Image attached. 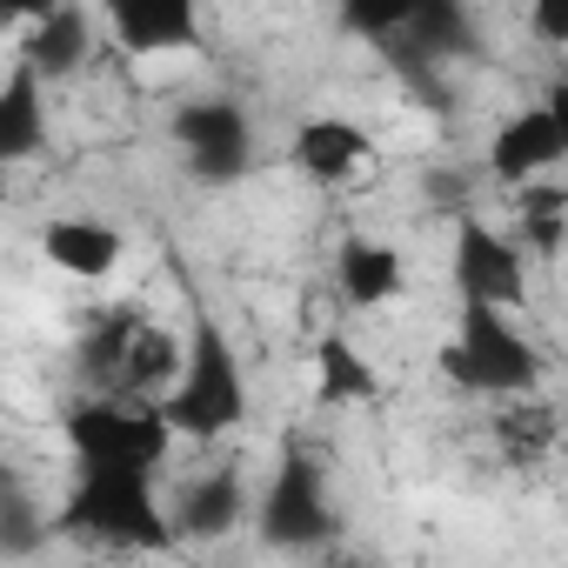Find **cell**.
I'll return each mask as SVG.
<instances>
[{
    "mask_svg": "<svg viewBox=\"0 0 568 568\" xmlns=\"http://www.w3.org/2000/svg\"><path fill=\"white\" fill-rule=\"evenodd\" d=\"M335 281H342L348 308H388V302L402 295L408 267H402V254H395L388 241H375V234H348V241L335 247Z\"/></svg>",
    "mask_w": 568,
    "mask_h": 568,
    "instance_id": "9a60e30c",
    "label": "cell"
},
{
    "mask_svg": "<svg viewBox=\"0 0 568 568\" xmlns=\"http://www.w3.org/2000/svg\"><path fill=\"white\" fill-rule=\"evenodd\" d=\"M41 541H48V521L34 508V488H21L0 468V555H34Z\"/></svg>",
    "mask_w": 568,
    "mask_h": 568,
    "instance_id": "44dd1931",
    "label": "cell"
},
{
    "mask_svg": "<svg viewBox=\"0 0 568 568\" xmlns=\"http://www.w3.org/2000/svg\"><path fill=\"white\" fill-rule=\"evenodd\" d=\"M41 254L74 274V281H108L128 254V234L114 221H88V214H68V221H48L41 227Z\"/></svg>",
    "mask_w": 568,
    "mask_h": 568,
    "instance_id": "7c38bea8",
    "label": "cell"
},
{
    "mask_svg": "<svg viewBox=\"0 0 568 568\" xmlns=\"http://www.w3.org/2000/svg\"><path fill=\"white\" fill-rule=\"evenodd\" d=\"M61 528L88 535L101 548H141V555L174 548V521H168L148 468H81V481L61 508Z\"/></svg>",
    "mask_w": 568,
    "mask_h": 568,
    "instance_id": "3957f363",
    "label": "cell"
},
{
    "mask_svg": "<svg viewBox=\"0 0 568 568\" xmlns=\"http://www.w3.org/2000/svg\"><path fill=\"white\" fill-rule=\"evenodd\" d=\"M101 28L121 54H181L201 41V0H101Z\"/></svg>",
    "mask_w": 568,
    "mask_h": 568,
    "instance_id": "9c48e42d",
    "label": "cell"
},
{
    "mask_svg": "<svg viewBox=\"0 0 568 568\" xmlns=\"http://www.w3.org/2000/svg\"><path fill=\"white\" fill-rule=\"evenodd\" d=\"M375 395H382L375 362L348 335H322L315 342V408H368Z\"/></svg>",
    "mask_w": 568,
    "mask_h": 568,
    "instance_id": "ac0fdd59",
    "label": "cell"
},
{
    "mask_svg": "<svg viewBox=\"0 0 568 568\" xmlns=\"http://www.w3.org/2000/svg\"><path fill=\"white\" fill-rule=\"evenodd\" d=\"M174 141H181L187 174L207 187H227L254 168V121L241 101H187L174 114Z\"/></svg>",
    "mask_w": 568,
    "mask_h": 568,
    "instance_id": "8992f818",
    "label": "cell"
},
{
    "mask_svg": "<svg viewBox=\"0 0 568 568\" xmlns=\"http://www.w3.org/2000/svg\"><path fill=\"white\" fill-rule=\"evenodd\" d=\"M154 408L174 428V442H221L247 422V375H241V355L214 315L194 322V335L181 348V375L161 388Z\"/></svg>",
    "mask_w": 568,
    "mask_h": 568,
    "instance_id": "6da1fadb",
    "label": "cell"
},
{
    "mask_svg": "<svg viewBox=\"0 0 568 568\" xmlns=\"http://www.w3.org/2000/svg\"><path fill=\"white\" fill-rule=\"evenodd\" d=\"M408 8H415V0H342V21L362 41H388V34H402Z\"/></svg>",
    "mask_w": 568,
    "mask_h": 568,
    "instance_id": "603a6c76",
    "label": "cell"
},
{
    "mask_svg": "<svg viewBox=\"0 0 568 568\" xmlns=\"http://www.w3.org/2000/svg\"><path fill=\"white\" fill-rule=\"evenodd\" d=\"M455 288L462 302H495V308H521L528 302V261H521V241L462 214L455 227Z\"/></svg>",
    "mask_w": 568,
    "mask_h": 568,
    "instance_id": "ba28073f",
    "label": "cell"
},
{
    "mask_svg": "<svg viewBox=\"0 0 568 568\" xmlns=\"http://www.w3.org/2000/svg\"><path fill=\"white\" fill-rule=\"evenodd\" d=\"M88 48H94V34H88V14L81 8H68V0H54V8L21 34V68H34L41 81H68V74H81V61H88Z\"/></svg>",
    "mask_w": 568,
    "mask_h": 568,
    "instance_id": "2e32d148",
    "label": "cell"
},
{
    "mask_svg": "<svg viewBox=\"0 0 568 568\" xmlns=\"http://www.w3.org/2000/svg\"><path fill=\"white\" fill-rule=\"evenodd\" d=\"M181 335L174 328H161V322H134V335H128V348H121V368H114V382H108V395H121V402H161V388L181 375Z\"/></svg>",
    "mask_w": 568,
    "mask_h": 568,
    "instance_id": "4fadbf2b",
    "label": "cell"
},
{
    "mask_svg": "<svg viewBox=\"0 0 568 568\" xmlns=\"http://www.w3.org/2000/svg\"><path fill=\"white\" fill-rule=\"evenodd\" d=\"M561 234H568V187L548 181V174L521 181V187H515V241L548 261V254L561 247Z\"/></svg>",
    "mask_w": 568,
    "mask_h": 568,
    "instance_id": "d6986e66",
    "label": "cell"
},
{
    "mask_svg": "<svg viewBox=\"0 0 568 568\" xmlns=\"http://www.w3.org/2000/svg\"><path fill=\"white\" fill-rule=\"evenodd\" d=\"M561 154H568V88L555 81L548 101H535V108H521V114H508V121L495 128V141H488V174H495L501 187H521V181H535V174H555Z\"/></svg>",
    "mask_w": 568,
    "mask_h": 568,
    "instance_id": "52a82bcc",
    "label": "cell"
},
{
    "mask_svg": "<svg viewBox=\"0 0 568 568\" xmlns=\"http://www.w3.org/2000/svg\"><path fill=\"white\" fill-rule=\"evenodd\" d=\"M41 154H48V81L14 61L0 81V168H21Z\"/></svg>",
    "mask_w": 568,
    "mask_h": 568,
    "instance_id": "8fae6325",
    "label": "cell"
},
{
    "mask_svg": "<svg viewBox=\"0 0 568 568\" xmlns=\"http://www.w3.org/2000/svg\"><path fill=\"white\" fill-rule=\"evenodd\" d=\"M61 442L81 468H161L174 455V428L161 422L154 402H121V395H88L61 415Z\"/></svg>",
    "mask_w": 568,
    "mask_h": 568,
    "instance_id": "277c9868",
    "label": "cell"
},
{
    "mask_svg": "<svg viewBox=\"0 0 568 568\" xmlns=\"http://www.w3.org/2000/svg\"><path fill=\"white\" fill-rule=\"evenodd\" d=\"M241 515H247L241 468H207V475H194V481L174 495V508H168L174 541H221V535L241 528Z\"/></svg>",
    "mask_w": 568,
    "mask_h": 568,
    "instance_id": "30bf717a",
    "label": "cell"
},
{
    "mask_svg": "<svg viewBox=\"0 0 568 568\" xmlns=\"http://www.w3.org/2000/svg\"><path fill=\"white\" fill-rule=\"evenodd\" d=\"M435 368L468 388V395H495V402H515V395H541V355L535 342L508 322V308L495 302H462V322L455 335L442 342Z\"/></svg>",
    "mask_w": 568,
    "mask_h": 568,
    "instance_id": "7a4b0ae2",
    "label": "cell"
},
{
    "mask_svg": "<svg viewBox=\"0 0 568 568\" xmlns=\"http://www.w3.org/2000/svg\"><path fill=\"white\" fill-rule=\"evenodd\" d=\"M528 28H535L541 48H561V41H568V0H535V8H528Z\"/></svg>",
    "mask_w": 568,
    "mask_h": 568,
    "instance_id": "cb8c5ba5",
    "label": "cell"
},
{
    "mask_svg": "<svg viewBox=\"0 0 568 568\" xmlns=\"http://www.w3.org/2000/svg\"><path fill=\"white\" fill-rule=\"evenodd\" d=\"M54 0H0V28H34Z\"/></svg>",
    "mask_w": 568,
    "mask_h": 568,
    "instance_id": "d4e9b609",
    "label": "cell"
},
{
    "mask_svg": "<svg viewBox=\"0 0 568 568\" xmlns=\"http://www.w3.org/2000/svg\"><path fill=\"white\" fill-rule=\"evenodd\" d=\"M402 41H408L415 54H428L435 68L481 54V28H475V8H468V0H415L408 21H402Z\"/></svg>",
    "mask_w": 568,
    "mask_h": 568,
    "instance_id": "e0dca14e",
    "label": "cell"
},
{
    "mask_svg": "<svg viewBox=\"0 0 568 568\" xmlns=\"http://www.w3.org/2000/svg\"><path fill=\"white\" fill-rule=\"evenodd\" d=\"M368 128L362 121H342V114H315V121H302L295 128V168L308 174V181H322V187H335V181H348L362 161H368Z\"/></svg>",
    "mask_w": 568,
    "mask_h": 568,
    "instance_id": "5bb4252c",
    "label": "cell"
},
{
    "mask_svg": "<svg viewBox=\"0 0 568 568\" xmlns=\"http://www.w3.org/2000/svg\"><path fill=\"white\" fill-rule=\"evenodd\" d=\"M495 435H501L508 462H541V455H548V442H555V415H548L535 395H515V408H501V415H495Z\"/></svg>",
    "mask_w": 568,
    "mask_h": 568,
    "instance_id": "7402d4cb",
    "label": "cell"
},
{
    "mask_svg": "<svg viewBox=\"0 0 568 568\" xmlns=\"http://www.w3.org/2000/svg\"><path fill=\"white\" fill-rule=\"evenodd\" d=\"M134 308H121V315H108V322H94L88 328V342H81V355H74V368H81V382L94 388V395H108V382H114V368H121V348H128V335H134Z\"/></svg>",
    "mask_w": 568,
    "mask_h": 568,
    "instance_id": "ffe728a7",
    "label": "cell"
},
{
    "mask_svg": "<svg viewBox=\"0 0 568 568\" xmlns=\"http://www.w3.org/2000/svg\"><path fill=\"white\" fill-rule=\"evenodd\" d=\"M335 528H342V515L328 501L322 462L302 442H288L281 462H274V475H267V488H261V501H254V535L267 548H281V555H308V548L335 541Z\"/></svg>",
    "mask_w": 568,
    "mask_h": 568,
    "instance_id": "5b68a950",
    "label": "cell"
}]
</instances>
